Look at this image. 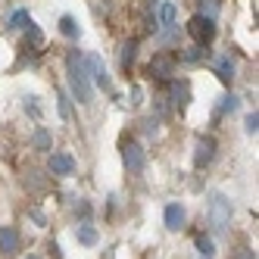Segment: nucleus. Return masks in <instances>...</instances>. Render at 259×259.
<instances>
[{
    "label": "nucleus",
    "instance_id": "nucleus-28",
    "mask_svg": "<svg viewBox=\"0 0 259 259\" xmlns=\"http://www.w3.org/2000/svg\"><path fill=\"white\" fill-rule=\"evenodd\" d=\"M203 259H209V256H203Z\"/></svg>",
    "mask_w": 259,
    "mask_h": 259
},
{
    "label": "nucleus",
    "instance_id": "nucleus-1",
    "mask_svg": "<svg viewBox=\"0 0 259 259\" xmlns=\"http://www.w3.org/2000/svg\"><path fill=\"white\" fill-rule=\"evenodd\" d=\"M66 69H69V84H72V94H75V100H78V103H91V97H94V88H91L88 66H84V60H81L78 50L69 53Z\"/></svg>",
    "mask_w": 259,
    "mask_h": 259
},
{
    "label": "nucleus",
    "instance_id": "nucleus-6",
    "mask_svg": "<svg viewBox=\"0 0 259 259\" xmlns=\"http://www.w3.org/2000/svg\"><path fill=\"white\" fill-rule=\"evenodd\" d=\"M16 250H19V234H16V228L4 225V228H0V253H4V256H13Z\"/></svg>",
    "mask_w": 259,
    "mask_h": 259
},
{
    "label": "nucleus",
    "instance_id": "nucleus-18",
    "mask_svg": "<svg viewBox=\"0 0 259 259\" xmlns=\"http://www.w3.org/2000/svg\"><path fill=\"white\" fill-rule=\"evenodd\" d=\"M34 147H38V150H50V135L44 132V128L34 132Z\"/></svg>",
    "mask_w": 259,
    "mask_h": 259
},
{
    "label": "nucleus",
    "instance_id": "nucleus-20",
    "mask_svg": "<svg viewBox=\"0 0 259 259\" xmlns=\"http://www.w3.org/2000/svg\"><path fill=\"white\" fill-rule=\"evenodd\" d=\"M200 57H206V50H200V47H191V50H188V53H184V57H181V60H188V63H197Z\"/></svg>",
    "mask_w": 259,
    "mask_h": 259
},
{
    "label": "nucleus",
    "instance_id": "nucleus-7",
    "mask_svg": "<svg viewBox=\"0 0 259 259\" xmlns=\"http://www.w3.org/2000/svg\"><path fill=\"white\" fill-rule=\"evenodd\" d=\"M72 169H75V159L69 153H53L50 156V172L53 175H72Z\"/></svg>",
    "mask_w": 259,
    "mask_h": 259
},
{
    "label": "nucleus",
    "instance_id": "nucleus-15",
    "mask_svg": "<svg viewBox=\"0 0 259 259\" xmlns=\"http://www.w3.org/2000/svg\"><path fill=\"white\" fill-rule=\"evenodd\" d=\"M28 22H31L28 10H16V13H13V19H10V28H28Z\"/></svg>",
    "mask_w": 259,
    "mask_h": 259
},
{
    "label": "nucleus",
    "instance_id": "nucleus-2",
    "mask_svg": "<svg viewBox=\"0 0 259 259\" xmlns=\"http://www.w3.org/2000/svg\"><path fill=\"white\" fill-rule=\"evenodd\" d=\"M228 222H231V206H228V200L222 197V194H212L209 200V225L215 231H228Z\"/></svg>",
    "mask_w": 259,
    "mask_h": 259
},
{
    "label": "nucleus",
    "instance_id": "nucleus-27",
    "mask_svg": "<svg viewBox=\"0 0 259 259\" xmlns=\"http://www.w3.org/2000/svg\"><path fill=\"white\" fill-rule=\"evenodd\" d=\"M28 259H38V256H28Z\"/></svg>",
    "mask_w": 259,
    "mask_h": 259
},
{
    "label": "nucleus",
    "instance_id": "nucleus-21",
    "mask_svg": "<svg viewBox=\"0 0 259 259\" xmlns=\"http://www.w3.org/2000/svg\"><path fill=\"white\" fill-rule=\"evenodd\" d=\"M60 116L63 119H72V106H69V97L66 94H60Z\"/></svg>",
    "mask_w": 259,
    "mask_h": 259
},
{
    "label": "nucleus",
    "instance_id": "nucleus-10",
    "mask_svg": "<svg viewBox=\"0 0 259 259\" xmlns=\"http://www.w3.org/2000/svg\"><path fill=\"white\" fill-rule=\"evenodd\" d=\"M181 225H184V209L178 206V203H169V206H165V228L178 231Z\"/></svg>",
    "mask_w": 259,
    "mask_h": 259
},
{
    "label": "nucleus",
    "instance_id": "nucleus-23",
    "mask_svg": "<svg viewBox=\"0 0 259 259\" xmlns=\"http://www.w3.org/2000/svg\"><path fill=\"white\" fill-rule=\"evenodd\" d=\"M256 128H259V116H256V113H250V116H247V132H250V135H256Z\"/></svg>",
    "mask_w": 259,
    "mask_h": 259
},
{
    "label": "nucleus",
    "instance_id": "nucleus-26",
    "mask_svg": "<svg viewBox=\"0 0 259 259\" xmlns=\"http://www.w3.org/2000/svg\"><path fill=\"white\" fill-rule=\"evenodd\" d=\"M237 259H256V256H253V253H240Z\"/></svg>",
    "mask_w": 259,
    "mask_h": 259
},
{
    "label": "nucleus",
    "instance_id": "nucleus-8",
    "mask_svg": "<svg viewBox=\"0 0 259 259\" xmlns=\"http://www.w3.org/2000/svg\"><path fill=\"white\" fill-rule=\"evenodd\" d=\"M88 69H91V78H94L100 88H109V75H106V66H103V60L100 57H88V63H84Z\"/></svg>",
    "mask_w": 259,
    "mask_h": 259
},
{
    "label": "nucleus",
    "instance_id": "nucleus-24",
    "mask_svg": "<svg viewBox=\"0 0 259 259\" xmlns=\"http://www.w3.org/2000/svg\"><path fill=\"white\" fill-rule=\"evenodd\" d=\"M203 10H206V13H200V16H206V19H212V16H215V10H219V4H215V0H206V7H203Z\"/></svg>",
    "mask_w": 259,
    "mask_h": 259
},
{
    "label": "nucleus",
    "instance_id": "nucleus-3",
    "mask_svg": "<svg viewBox=\"0 0 259 259\" xmlns=\"http://www.w3.org/2000/svg\"><path fill=\"white\" fill-rule=\"evenodd\" d=\"M188 31H191V38L200 47H206L215 38V25H212V19H206V16H194V19L188 22Z\"/></svg>",
    "mask_w": 259,
    "mask_h": 259
},
{
    "label": "nucleus",
    "instance_id": "nucleus-25",
    "mask_svg": "<svg viewBox=\"0 0 259 259\" xmlns=\"http://www.w3.org/2000/svg\"><path fill=\"white\" fill-rule=\"evenodd\" d=\"M132 103H135V106L141 103V88H135V91H132Z\"/></svg>",
    "mask_w": 259,
    "mask_h": 259
},
{
    "label": "nucleus",
    "instance_id": "nucleus-22",
    "mask_svg": "<svg viewBox=\"0 0 259 259\" xmlns=\"http://www.w3.org/2000/svg\"><path fill=\"white\" fill-rule=\"evenodd\" d=\"M234 109H237V100L228 94V97H222V113H234Z\"/></svg>",
    "mask_w": 259,
    "mask_h": 259
},
{
    "label": "nucleus",
    "instance_id": "nucleus-19",
    "mask_svg": "<svg viewBox=\"0 0 259 259\" xmlns=\"http://www.w3.org/2000/svg\"><path fill=\"white\" fill-rule=\"evenodd\" d=\"M197 250H200L203 256H212V240H209V237H203V234H200V237H197Z\"/></svg>",
    "mask_w": 259,
    "mask_h": 259
},
{
    "label": "nucleus",
    "instance_id": "nucleus-4",
    "mask_svg": "<svg viewBox=\"0 0 259 259\" xmlns=\"http://www.w3.org/2000/svg\"><path fill=\"white\" fill-rule=\"evenodd\" d=\"M122 159L128 165V172H144V165H147V153H144V147L141 144H125V150H122Z\"/></svg>",
    "mask_w": 259,
    "mask_h": 259
},
{
    "label": "nucleus",
    "instance_id": "nucleus-13",
    "mask_svg": "<svg viewBox=\"0 0 259 259\" xmlns=\"http://www.w3.org/2000/svg\"><path fill=\"white\" fill-rule=\"evenodd\" d=\"M78 240L84 247H94L97 244V228L94 225H78Z\"/></svg>",
    "mask_w": 259,
    "mask_h": 259
},
{
    "label": "nucleus",
    "instance_id": "nucleus-12",
    "mask_svg": "<svg viewBox=\"0 0 259 259\" xmlns=\"http://www.w3.org/2000/svg\"><path fill=\"white\" fill-rule=\"evenodd\" d=\"M172 97H175L178 106H188V100H191V88H188V81H175V84H172Z\"/></svg>",
    "mask_w": 259,
    "mask_h": 259
},
{
    "label": "nucleus",
    "instance_id": "nucleus-11",
    "mask_svg": "<svg viewBox=\"0 0 259 259\" xmlns=\"http://www.w3.org/2000/svg\"><path fill=\"white\" fill-rule=\"evenodd\" d=\"M215 75L225 81V84H231V78H234V63L228 57H219L215 60Z\"/></svg>",
    "mask_w": 259,
    "mask_h": 259
},
{
    "label": "nucleus",
    "instance_id": "nucleus-9",
    "mask_svg": "<svg viewBox=\"0 0 259 259\" xmlns=\"http://www.w3.org/2000/svg\"><path fill=\"white\" fill-rule=\"evenodd\" d=\"M150 75H153V78H169V75H172V57H165V53L153 57V63H150Z\"/></svg>",
    "mask_w": 259,
    "mask_h": 259
},
{
    "label": "nucleus",
    "instance_id": "nucleus-17",
    "mask_svg": "<svg viewBox=\"0 0 259 259\" xmlns=\"http://www.w3.org/2000/svg\"><path fill=\"white\" fill-rule=\"evenodd\" d=\"M135 53H138V44H135V41H128V44L122 47V66H125V69L135 63Z\"/></svg>",
    "mask_w": 259,
    "mask_h": 259
},
{
    "label": "nucleus",
    "instance_id": "nucleus-14",
    "mask_svg": "<svg viewBox=\"0 0 259 259\" xmlns=\"http://www.w3.org/2000/svg\"><path fill=\"white\" fill-rule=\"evenodd\" d=\"M60 31L66 34V38H78V25H75L72 16H63V19H60Z\"/></svg>",
    "mask_w": 259,
    "mask_h": 259
},
{
    "label": "nucleus",
    "instance_id": "nucleus-16",
    "mask_svg": "<svg viewBox=\"0 0 259 259\" xmlns=\"http://www.w3.org/2000/svg\"><path fill=\"white\" fill-rule=\"evenodd\" d=\"M159 19H162V25H172V22H175V4H169V0H165V4L159 7Z\"/></svg>",
    "mask_w": 259,
    "mask_h": 259
},
{
    "label": "nucleus",
    "instance_id": "nucleus-5",
    "mask_svg": "<svg viewBox=\"0 0 259 259\" xmlns=\"http://www.w3.org/2000/svg\"><path fill=\"white\" fill-rule=\"evenodd\" d=\"M212 153H215V141L209 135L206 138H197V144H194V162L197 165H206L212 159Z\"/></svg>",
    "mask_w": 259,
    "mask_h": 259
}]
</instances>
